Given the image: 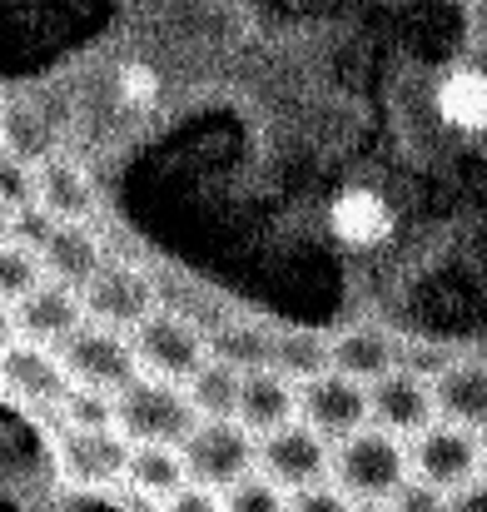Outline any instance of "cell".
<instances>
[{
  "instance_id": "1",
  "label": "cell",
  "mask_w": 487,
  "mask_h": 512,
  "mask_svg": "<svg viewBox=\"0 0 487 512\" xmlns=\"http://www.w3.org/2000/svg\"><path fill=\"white\" fill-rule=\"evenodd\" d=\"M413 468H408V448H403V438H393V433H383V428H358V433H348L343 443H333V463H328V478H333V488L343 493V498H353V503H388L398 488H403V478H408Z\"/></svg>"
},
{
  "instance_id": "2",
  "label": "cell",
  "mask_w": 487,
  "mask_h": 512,
  "mask_svg": "<svg viewBox=\"0 0 487 512\" xmlns=\"http://www.w3.org/2000/svg\"><path fill=\"white\" fill-rule=\"evenodd\" d=\"M115 428L135 448H184V438L199 428V413L184 393V383L140 373L120 398H115Z\"/></svg>"
},
{
  "instance_id": "3",
  "label": "cell",
  "mask_w": 487,
  "mask_h": 512,
  "mask_svg": "<svg viewBox=\"0 0 487 512\" xmlns=\"http://www.w3.org/2000/svg\"><path fill=\"white\" fill-rule=\"evenodd\" d=\"M184 473L199 488L229 493L239 478L259 473V438L239 423V418H204L189 438H184Z\"/></svg>"
},
{
  "instance_id": "4",
  "label": "cell",
  "mask_w": 487,
  "mask_h": 512,
  "mask_svg": "<svg viewBox=\"0 0 487 512\" xmlns=\"http://www.w3.org/2000/svg\"><path fill=\"white\" fill-rule=\"evenodd\" d=\"M60 358H65L70 383L100 388V393H110V398H120V393L145 373V368H140V353H135V339H130V334H115V329H100V324H80V329L65 339Z\"/></svg>"
},
{
  "instance_id": "5",
  "label": "cell",
  "mask_w": 487,
  "mask_h": 512,
  "mask_svg": "<svg viewBox=\"0 0 487 512\" xmlns=\"http://www.w3.org/2000/svg\"><path fill=\"white\" fill-rule=\"evenodd\" d=\"M80 304H85V324H100V329H115V334H135L155 309V284L135 269V264H110L80 289Z\"/></svg>"
},
{
  "instance_id": "6",
  "label": "cell",
  "mask_w": 487,
  "mask_h": 512,
  "mask_svg": "<svg viewBox=\"0 0 487 512\" xmlns=\"http://www.w3.org/2000/svg\"><path fill=\"white\" fill-rule=\"evenodd\" d=\"M408 468H413V478L453 493V488H463V483H473L483 473V438L438 418L433 428H423L408 443Z\"/></svg>"
},
{
  "instance_id": "7",
  "label": "cell",
  "mask_w": 487,
  "mask_h": 512,
  "mask_svg": "<svg viewBox=\"0 0 487 512\" xmlns=\"http://www.w3.org/2000/svg\"><path fill=\"white\" fill-rule=\"evenodd\" d=\"M135 353H140V368L150 378H169V383H189L204 363H209V339L189 324V319H174V314H150L135 334Z\"/></svg>"
},
{
  "instance_id": "8",
  "label": "cell",
  "mask_w": 487,
  "mask_h": 512,
  "mask_svg": "<svg viewBox=\"0 0 487 512\" xmlns=\"http://www.w3.org/2000/svg\"><path fill=\"white\" fill-rule=\"evenodd\" d=\"M328 463H333V443L324 433H314L304 418L259 438V473L269 483H279L284 493H299V488H314L328 478Z\"/></svg>"
},
{
  "instance_id": "9",
  "label": "cell",
  "mask_w": 487,
  "mask_h": 512,
  "mask_svg": "<svg viewBox=\"0 0 487 512\" xmlns=\"http://www.w3.org/2000/svg\"><path fill=\"white\" fill-rule=\"evenodd\" d=\"M368 423L393 433V438H418L423 428L438 423V403H433V383L423 373L393 368L378 383H368Z\"/></svg>"
},
{
  "instance_id": "10",
  "label": "cell",
  "mask_w": 487,
  "mask_h": 512,
  "mask_svg": "<svg viewBox=\"0 0 487 512\" xmlns=\"http://www.w3.org/2000/svg\"><path fill=\"white\" fill-rule=\"evenodd\" d=\"M0 388H5L15 403H25V408H50V413H60V403H65V393H70L75 383H70L65 358H60L55 348H40V343L20 339L0 353Z\"/></svg>"
},
{
  "instance_id": "11",
  "label": "cell",
  "mask_w": 487,
  "mask_h": 512,
  "mask_svg": "<svg viewBox=\"0 0 487 512\" xmlns=\"http://www.w3.org/2000/svg\"><path fill=\"white\" fill-rule=\"evenodd\" d=\"M135 443L120 428H65L60 433V473L75 488H110L125 483Z\"/></svg>"
},
{
  "instance_id": "12",
  "label": "cell",
  "mask_w": 487,
  "mask_h": 512,
  "mask_svg": "<svg viewBox=\"0 0 487 512\" xmlns=\"http://www.w3.org/2000/svg\"><path fill=\"white\" fill-rule=\"evenodd\" d=\"M299 418L314 433H324L328 443H343L348 433L368 428V388L328 368L319 378L299 383Z\"/></svg>"
},
{
  "instance_id": "13",
  "label": "cell",
  "mask_w": 487,
  "mask_h": 512,
  "mask_svg": "<svg viewBox=\"0 0 487 512\" xmlns=\"http://www.w3.org/2000/svg\"><path fill=\"white\" fill-rule=\"evenodd\" d=\"M328 229L338 244L358 249V254H373L383 244H393L398 234V209L388 194L368 189V184H353V189H338L328 199Z\"/></svg>"
},
{
  "instance_id": "14",
  "label": "cell",
  "mask_w": 487,
  "mask_h": 512,
  "mask_svg": "<svg viewBox=\"0 0 487 512\" xmlns=\"http://www.w3.org/2000/svg\"><path fill=\"white\" fill-rule=\"evenodd\" d=\"M85 324V304H80V289H65L55 279H45L40 289H30L20 304H15V334L25 343H40V348H65V339Z\"/></svg>"
},
{
  "instance_id": "15",
  "label": "cell",
  "mask_w": 487,
  "mask_h": 512,
  "mask_svg": "<svg viewBox=\"0 0 487 512\" xmlns=\"http://www.w3.org/2000/svg\"><path fill=\"white\" fill-rule=\"evenodd\" d=\"M438 418L468 433H487V363L483 358H453L433 378Z\"/></svg>"
},
{
  "instance_id": "16",
  "label": "cell",
  "mask_w": 487,
  "mask_h": 512,
  "mask_svg": "<svg viewBox=\"0 0 487 512\" xmlns=\"http://www.w3.org/2000/svg\"><path fill=\"white\" fill-rule=\"evenodd\" d=\"M239 423H244L254 438H269V433L299 423V383H289L279 368L244 373V388H239Z\"/></svg>"
},
{
  "instance_id": "17",
  "label": "cell",
  "mask_w": 487,
  "mask_h": 512,
  "mask_svg": "<svg viewBox=\"0 0 487 512\" xmlns=\"http://www.w3.org/2000/svg\"><path fill=\"white\" fill-rule=\"evenodd\" d=\"M433 110L453 135L478 140L487 135V70L483 65H453L433 85Z\"/></svg>"
},
{
  "instance_id": "18",
  "label": "cell",
  "mask_w": 487,
  "mask_h": 512,
  "mask_svg": "<svg viewBox=\"0 0 487 512\" xmlns=\"http://www.w3.org/2000/svg\"><path fill=\"white\" fill-rule=\"evenodd\" d=\"M35 204L55 219V224H90L95 219V184L75 160L50 155L35 170Z\"/></svg>"
},
{
  "instance_id": "19",
  "label": "cell",
  "mask_w": 487,
  "mask_h": 512,
  "mask_svg": "<svg viewBox=\"0 0 487 512\" xmlns=\"http://www.w3.org/2000/svg\"><path fill=\"white\" fill-rule=\"evenodd\" d=\"M40 264H45V279H55L65 289H85L105 269V249L90 224H60L50 234V244L40 249Z\"/></svg>"
},
{
  "instance_id": "20",
  "label": "cell",
  "mask_w": 487,
  "mask_h": 512,
  "mask_svg": "<svg viewBox=\"0 0 487 512\" xmlns=\"http://www.w3.org/2000/svg\"><path fill=\"white\" fill-rule=\"evenodd\" d=\"M403 368V343L383 329H348L333 334V373L353 378V383H378L383 373Z\"/></svg>"
},
{
  "instance_id": "21",
  "label": "cell",
  "mask_w": 487,
  "mask_h": 512,
  "mask_svg": "<svg viewBox=\"0 0 487 512\" xmlns=\"http://www.w3.org/2000/svg\"><path fill=\"white\" fill-rule=\"evenodd\" d=\"M184 483H189V473H184V453H179V448H135V453H130V468H125L130 498L164 503V498L179 493Z\"/></svg>"
},
{
  "instance_id": "22",
  "label": "cell",
  "mask_w": 487,
  "mask_h": 512,
  "mask_svg": "<svg viewBox=\"0 0 487 512\" xmlns=\"http://www.w3.org/2000/svg\"><path fill=\"white\" fill-rule=\"evenodd\" d=\"M274 368L289 378V383H309L333 368V334L319 329H284L274 334Z\"/></svg>"
},
{
  "instance_id": "23",
  "label": "cell",
  "mask_w": 487,
  "mask_h": 512,
  "mask_svg": "<svg viewBox=\"0 0 487 512\" xmlns=\"http://www.w3.org/2000/svg\"><path fill=\"white\" fill-rule=\"evenodd\" d=\"M239 388H244V373L229 368V363H219V358H209V363L184 383V393H189L199 423H204V418H239Z\"/></svg>"
},
{
  "instance_id": "24",
  "label": "cell",
  "mask_w": 487,
  "mask_h": 512,
  "mask_svg": "<svg viewBox=\"0 0 487 512\" xmlns=\"http://www.w3.org/2000/svg\"><path fill=\"white\" fill-rule=\"evenodd\" d=\"M209 358L239 368V373H259V368H274V334L269 329H224L219 339H209Z\"/></svg>"
},
{
  "instance_id": "25",
  "label": "cell",
  "mask_w": 487,
  "mask_h": 512,
  "mask_svg": "<svg viewBox=\"0 0 487 512\" xmlns=\"http://www.w3.org/2000/svg\"><path fill=\"white\" fill-rule=\"evenodd\" d=\"M0 145L15 150V155H20L25 165H35V170L55 155V140H50V130L40 125L35 110H5V120H0Z\"/></svg>"
},
{
  "instance_id": "26",
  "label": "cell",
  "mask_w": 487,
  "mask_h": 512,
  "mask_svg": "<svg viewBox=\"0 0 487 512\" xmlns=\"http://www.w3.org/2000/svg\"><path fill=\"white\" fill-rule=\"evenodd\" d=\"M45 284V264H40V254L35 249H25V244H0V304L5 309H15L30 289H40Z\"/></svg>"
},
{
  "instance_id": "27",
  "label": "cell",
  "mask_w": 487,
  "mask_h": 512,
  "mask_svg": "<svg viewBox=\"0 0 487 512\" xmlns=\"http://www.w3.org/2000/svg\"><path fill=\"white\" fill-rule=\"evenodd\" d=\"M60 423L65 428H115V398L100 388H70L60 403Z\"/></svg>"
},
{
  "instance_id": "28",
  "label": "cell",
  "mask_w": 487,
  "mask_h": 512,
  "mask_svg": "<svg viewBox=\"0 0 487 512\" xmlns=\"http://www.w3.org/2000/svg\"><path fill=\"white\" fill-rule=\"evenodd\" d=\"M224 512H289V493L269 483L264 473H249L224 493Z\"/></svg>"
},
{
  "instance_id": "29",
  "label": "cell",
  "mask_w": 487,
  "mask_h": 512,
  "mask_svg": "<svg viewBox=\"0 0 487 512\" xmlns=\"http://www.w3.org/2000/svg\"><path fill=\"white\" fill-rule=\"evenodd\" d=\"M35 204V165H25L15 150L0 145V209Z\"/></svg>"
},
{
  "instance_id": "30",
  "label": "cell",
  "mask_w": 487,
  "mask_h": 512,
  "mask_svg": "<svg viewBox=\"0 0 487 512\" xmlns=\"http://www.w3.org/2000/svg\"><path fill=\"white\" fill-rule=\"evenodd\" d=\"M115 90H120V100L130 105V110H150L155 100H160V75L150 70V65H120V75H115Z\"/></svg>"
},
{
  "instance_id": "31",
  "label": "cell",
  "mask_w": 487,
  "mask_h": 512,
  "mask_svg": "<svg viewBox=\"0 0 487 512\" xmlns=\"http://www.w3.org/2000/svg\"><path fill=\"white\" fill-rule=\"evenodd\" d=\"M60 224L40 209V204H25V209H10V244H25V249H45L50 244V234H55Z\"/></svg>"
},
{
  "instance_id": "32",
  "label": "cell",
  "mask_w": 487,
  "mask_h": 512,
  "mask_svg": "<svg viewBox=\"0 0 487 512\" xmlns=\"http://www.w3.org/2000/svg\"><path fill=\"white\" fill-rule=\"evenodd\" d=\"M448 508V493L443 488H433V483H423V478H403V488L388 498V512H443Z\"/></svg>"
},
{
  "instance_id": "33",
  "label": "cell",
  "mask_w": 487,
  "mask_h": 512,
  "mask_svg": "<svg viewBox=\"0 0 487 512\" xmlns=\"http://www.w3.org/2000/svg\"><path fill=\"white\" fill-rule=\"evenodd\" d=\"M289 512H353V498H343L333 483H314L289 493Z\"/></svg>"
},
{
  "instance_id": "34",
  "label": "cell",
  "mask_w": 487,
  "mask_h": 512,
  "mask_svg": "<svg viewBox=\"0 0 487 512\" xmlns=\"http://www.w3.org/2000/svg\"><path fill=\"white\" fill-rule=\"evenodd\" d=\"M160 512H224V493L199 488V483H184L179 493H169V498H164Z\"/></svg>"
},
{
  "instance_id": "35",
  "label": "cell",
  "mask_w": 487,
  "mask_h": 512,
  "mask_svg": "<svg viewBox=\"0 0 487 512\" xmlns=\"http://www.w3.org/2000/svg\"><path fill=\"white\" fill-rule=\"evenodd\" d=\"M443 512H487V478L478 473L473 483H463V488H453L448 493V508Z\"/></svg>"
},
{
  "instance_id": "36",
  "label": "cell",
  "mask_w": 487,
  "mask_h": 512,
  "mask_svg": "<svg viewBox=\"0 0 487 512\" xmlns=\"http://www.w3.org/2000/svg\"><path fill=\"white\" fill-rule=\"evenodd\" d=\"M10 343H20V334H15V309L0 304V353H5Z\"/></svg>"
},
{
  "instance_id": "37",
  "label": "cell",
  "mask_w": 487,
  "mask_h": 512,
  "mask_svg": "<svg viewBox=\"0 0 487 512\" xmlns=\"http://www.w3.org/2000/svg\"><path fill=\"white\" fill-rule=\"evenodd\" d=\"M10 239V209H0V244Z\"/></svg>"
},
{
  "instance_id": "38",
  "label": "cell",
  "mask_w": 487,
  "mask_h": 512,
  "mask_svg": "<svg viewBox=\"0 0 487 512\" xmlns=\"http://www.w3.org/2000/svg\"><path fill=\"white\" fill-rule=\"evenodd\" d=\"M353 512H388V503H353Z\"/></svg>"
},
{
  "instance_id": "39",
  "label": "cell",
  "mask_w": 487,
  "mask_h": 512,
  "mask_svg": "<svg viewBox=\"0 0 487 512\" xmlns=\"http://www.w3.org/2000/svg\"><path fill=\"white\" fill-rule=\"evenodd\" d=\"M483 478H487V433H483Z\"/></svg>"
},
{
  "instance_id": "40",
  "label": "cell",
  "mask_w": 487,
  "mask_h": 512,
  "mask_svg": "<svg viewBox=\"0 0 487 512\" xmlns=\"http://www.w3.org/2000/svg\"><path fill=\"white\" fill-rule=\"evenodd\" d=\"M0 120H5V110H0Z\"/></svg>"
}]
</instances>
